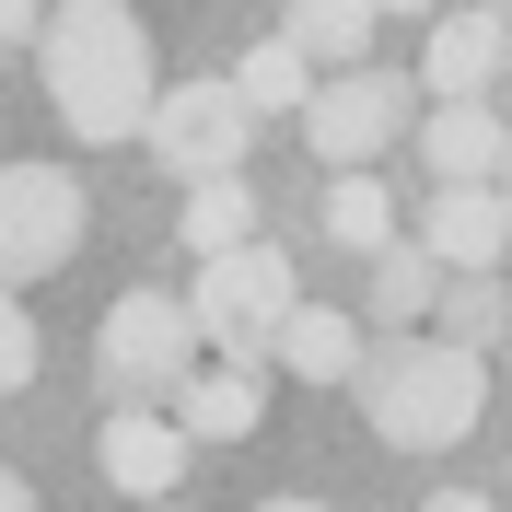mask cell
Returning <instances> with one entry per match:
<instances>
[{"label": "cell", "mask_w": 512, "mask_h": 512, "mask_svg": "<svg viewBox=\"0 0 512 512\" xmlns=\"http://www.w3.org/2000/svg\"><path fill=\"white\" fill-rule=\"evenodd\" d=\"M396 128H408V82H384V70H326L315 105H303V140H315L338 175H361Z\"/></svg>", "instance_id": "obj_7"}, {"label": "cell", "mask_w": 512, "mask_h": 512, "mask_svg": "<svg viewBox=\"0 0 512 512\" xmlns=\"http://www.w3.org/2000/svg\"><path fill=\"white\" fill-rule=\"evenodd\" d=\"M35 59H47V105H59L70 140H140V128H152L163 70H152V35H140L128 0H70V12H47Z\"/></svg>", "instance_id": "obj_1"}, {"label": "cell", "mask_w": 512, "mask_h": 512, "mask_svg": "<svg viewBox=\"0 0 512 512\" xmlns=\"http://www.w3.org/2000/svg\"><path fill=\"white\" fill-rule=\"evenodd\" d=\"M384 12H443V0H384Z\"/></svg>", "instance_id": "obj_25"}, {"label": "cell", "mask_w": 512, "mask_h": 512, "mask_svg": "<svg viewBox=\"0 0 512 512\" xmlns=\"http://www.w3.org/2000/svg\"><path fill=\"white\" fill-rule=\"evenodd\" d=\"M512 70V24L501 12H443V24H431V47H419V82H431V94H489V82H501Z\"/></svg>", "instance_id": "obj_10"}, {"label": "cell", "mask_w": 512, "mask_h": 512, "mask_svg": "<svg viewBox=\"0 0 512 512\" xmlns=\"http://www.w3.org/2000/svg\"><path fill=\"white\" fill-rule=\"evenodd\" d=\"M431 315H443L431 338H454V350H489V338H512V291H501V268H454Z\"/></svg>", "instance_id": "obj_17"}, {"label": "cell", "mask_w": 512, "mask_h": 512, "mask_svg": "<svg viewBox=\"0 0 512 512\" xmlns=\"http://www.w3.org/2000/svg\"><path fill=\"white\" fill-rule=\"evenodd\" d=\"M419 152H431V175H443V187H478V175H501V152H512V128L489 117V94H454L443 117L419 128Z\"/></svg>", "instance_id": "obj_12"}, {"label": "cell", "mask_w": 512, "mask_h": 512, "mask_svg": "<svg viewBox=\"0 0 512 512\" xmlns=\"http://www.w3.org/2000/svg\"><path fill=\"white\" fill-rule=\"evenodd\" d=\"M140 512H175V501H140Z\"/></svg>", "instance_id": "obj_27"}, {"label": "cell", "mask_w": 512, "mask_h": 512, "mask_svg": "<svg viewBox=\"0 0 512 512\" xmlns=\"http://www.w3.org/2000/svg\"><path fill=\"white\" fill-rule=\"evenodd\" d=\"M198 315L175 303V291H117L94 315V373H105V396L117 408H152V396H175V384L198 373Z\"/></svg>", "instance_id": "obj_3"}, {"label": "cell", "mask_w": 512, "mask_h": 512, "mask_svg": "<svg viewBox=\"0 0 512 512\" xmlns=\"http://www.w3.org/2000/svg\"><path fill=\"white\" fill-rule=\"evenodd\" d=\"M175 233H187V256L256 245V187H245V175H198V187H187V210H175Z\"/></svg>", "instance_id": "obj_16"}, {"label": "cell", "mask_w": 512, "mask_h": 512, "mask_svg": "<svg viewBox=\"0 0 512 512\" xmlns=\"http://www.w3.org/2000/svg\"><path fill=\"white\" fill-rule=\"evenodd\" d=\"M35 361H47V338H35L24 291H0V396H24V384H35Z\"/></svg>", "instance_id": "obj_20"}, {"label": "cell", "mask_w": 512, "mask_h": 512, "mask_svg": "<svg viewBox=\"0 0 512 512\" xmlns=\"http://www.w3.org/2000/svg\"><path fill=\"white\" fill-rule=\"evenodd\" d=\"M291 256L280 245H222V256H198V291H187V315H198V338L222 361H268L280 350V326H291Z\"/></svg>", "instance_id": "obj_4"}, {"label": "cell", "mask_w": 512, "mask_h": 512, "mask_svg": "<svg viewBox=\"0 0 512 512\" xmlns=\"http://www.w3.org/2000/svg\"><path fill=\"white\" fill-rule=\"evenodd\" d=\"M280 373H303V384H350L361 373V315H338V303H291V326H280Z\"/></svg>", "instance_id": "obj_13"}, {"label": "cell", "mask_w": 512, "mask_h": 512, "mask_svg": "<svg viewBox=\"0 0 512 512\" xmlns=\"http://www.w3.org/2000/svg\"><path fill=\"white\" fill-rule=\"evenodd\" d=\"M431 303H443V256H431V245H408V233H396V245L373 256V303H361V315L408 326V315H431Z\"/></svg>", "instance_id": "obj_18"}, {"label": "cell", "mask_w": 512, "mask_h": 512, "mask_svg": "<svg viewBox=\"0 0 512 512\" xmlns=\"http://www.w3.org/2000/svg\"><path fill=\"white\" fill-rule=\"evenodd\" d=\"M0 512H35V489H24V478H12V466H0Z\"/></svg>", "instance_id": "obj_23"}, {"label": "cell", "mask_w": 512, "mask_h": 512, "mask_svg": "<svg viewBox=\"0 0 512 512\" xmlns=\"http://www.w3.org/2000/svg\"><path fill=\"white\" fill-rule=\"evenodd\" d=\"M419 245L443 256V268H501V256H512V198H501V175L443 187L431 210H419Z\"/></svg>", "instance_id": "obj_9"}, {"label": "cell", "mask_w": 512, "mask_h": 512, "mask_svg": "<svg viewBox=\"0 0 512 512\" xmlns=\"http://www.w3.org/2000/svg\"><path fill=\"white\" fill-rule=\"evenodd\" d=\"M82 256V187L59 163H0V291L47 280Z\"/></svg>", "instance_id": "obj_6"}, {"label": "cell", "mask_w": 512, "mask_h": 512, "mask_svg": "<svg viewBox=\"0 0 512 512\" xmlns=\"http://www.w3.org/2000/svg\"><path fill=\"white\" fill-rule=\"evenodd\" d=\"M419 512H501V501H489V489H431Z\"/></svg>", "instance_id": "obj_22"}, {"label": "cell", "mask_w": 512, "mask_h": 512, "mask_svg": "<svg viewBox=\"0 0 512 512\" xmlns=\"http://www.w3.org/2000/svg\"><path fill=\"white\" fill-rule=\"evenodd\" d=\"M175 419H187V443H256V419H268V384H256V361L187 373V384H175Z\"/></svg>", "instance_id": "obj_11"}, {"label": "cell", "mask_w": 512, "mask_h": 512, "mask_svg": "<svg viewBox=\"0 0 512 512\" xmlns=\"http://www.w3.org/2000/svg\"><path fill=\"white\" fill-rule=\"evenodd\" d=\"M187 419H163V408H105L94 431V466L105 489H128V501H175V478H187Z\"/></svg>", "instance_id": "obj_8"}, {"label": "cell", "mask_w": 512, "mask_h": 512, "mask_svg": "<svg viewBox=\"0 0 512 512\" xmlns=\"http://www.w3.org/2000/svg\"><path fill=\"white\" fill-rule=\"evenodd\" d=\"M350 384H361L373 443H396V454H443V443H466V431H478V408H489L478 350H454V338H384V350H361Z\"/></svg>", "instance_id": "obj_2"}, {"label": "cell", "mask_w": 512, "mask_h": 512, "mask_svg": "<svg viewBox=\"0 0 512 512\" xmlns=\"http://www.w3.org/2000/svg\"><path fill=\"white\" fill-rule=\"evenodd\" d=\"M140 140H152V163L163 175H245V140H256V105H245V82H210V70H198V82H163L152 94V128H140Z\"/></svg>", "instance_id": "obj_5"}, {"label": "cell", "mask_w": 512, "mask_h": 512, "mask_svg": "<svg viewBox=\"0 0 512 512\" xmlns=\"http://www.w3.org/2000/svg\"><path fill=\"white\" fill-rule=\"evenodd\" d=\"M373 24H384V0H291V47L315 70H361V47H373Z\"/></svg>", "instance_id": "obj_14"}, {"label": "cell", "mask_w": 512, "mask_h": 512, "mask_svg": "<svg viewBox=\"0 0 512 512\" xmlns=\"http://www.w3.org/2000/svg\"><path fill=\"white\" fill-rule=\"evenodd\" d=\"M24 35H47V12L35 0H0V47H24Z\"/></svg>", "instance_id": "obj_21"}, {"label": "cell", "mask_w": 512, "mask_h": 512, "mask_svg": "<svg viewBox=\"0 0 512 512\" xmlns=\"http://www.w3.org/2000/svg\"><path fill=\"white\" fill-rule=\"evenodd\" d=\"M256 512H326V501H303V489H280V501H256Z\"/></svg>", "instance_id": "obj_24"}, {"label": "cell", "mask_w": 512, "mask_h": 512, "mask_svg": "<svg viewBox=\"0 0 512 512\" xmlns=\"http://www.w3.org/2000/svg\"><path fill=\"white\" fill-rule=\"evenodd\" d=\"M233 82H245V105H256V117H303V105H315V82H326V70L303 59L291 35H256L245 59H233Z\"/></svg>", "instance_id": "obj_15"}, {"label": "cell", "mask_w": 512, "mask_h": 512, "mask_svg": "<svg viewBox=\"0 0 512 512\" xmlns=\"http://www.w3.org/2000/svg\"><path fill=\"white\" fill-rule=\"evenodd\" d=\"M326 245H350V256H384V245H396V198L373 187V163L326 187Z\"/></svg>", "instance_id": "obj_19"}, {"label": "cell", "mask_w": 512, "mask_h": 512, "mask_svg": "<svg viewBox=\"0 0 512 512\" xmlns=\"http://www.w3.org/2000/svg\"><path fill=\"white\" fill-rule=\"evenodd\" d=\"M489 12H512V0H489Z\"/></svg>", "instance_id": "obj_28"}, {"label": "cell", "mask_w": 512, "mask_h": 512, "mask_svg": "<svg viewBox=\"0 0 512 512\" xmlns=\"http://www.w3.org/2000/svg\"><path fill=\"white\" fill-rule=\"evenodd\" d=\"M501 350H512V338H501Z\"/></svg>", "instance_id": "obj_29"}, {"label": "cell", "mask_w": 512, "mask_h": 512, "mask_svg": "<svg viewBox=\"0 0 512 512\" xmlns=\"http://www.w3.org/2000/svg\"><path fill=\"white\" fill-rule=\"evenodd\" d=\"M501 198H512V152H501Z\"/></svg>", "instance_id": "obj_26"}]
</instances>
